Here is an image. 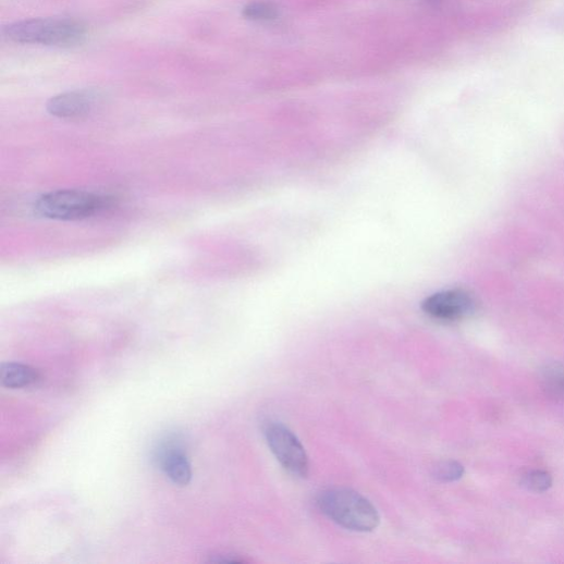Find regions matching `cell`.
Listing matches in <instances>:
<instances>
[{
    "label": "cell",
    "instance_id": "1",
    "mask_svg": "<svg viewBox=\"0 0 564 564\" xmlns=\"http://www.w3.org/2000/svg\"><path fill=\"white\" fill-rule=\"evenodd\" d=\"M3 33L15 44L70 48L86 39L87 27L71 19H34L10 24Z\"/></svg>",
    "mask_w": 564,
    "mask_h": 564
},
{
    "label": "cell",
    "instance_id": "2",
    "mask_svg": "<svg viewBox=\"0 0 564 564\" xmlns=\"http://www.w3.org/2000/svg\"><path fill=\"white\" fill-rule=\"evenodd\" d=\"M319 510L338 525L353 531L368 532L378 528V510L360 494L344 488L328 489L317 499Z\"/></svg>",
    "mask_w": 564,
    "mask_h": 564
},
{
    "label": "cell",
    "instance_id": "3",
    "mask_svg": "<svg viewBox=\"0 0 564 564\" xmlns=\"http://www.w3.org/2000/svg\"><path fill=\"white\" fill-rule=\"evenodd\" d=\"M108 199L83 191H58L44 195L36 205L37 212L47 219L78 221L99 213Z\"/></svg>",
    "mask_w": 564,
    "mask_h": 564
},
{
    "label": "cell",
    "instance_id": "4",
    "mask_svg": "<svg viewBox=\"0 0 564 564\" xmlns=\"http://www.w3.org/2000/svg\"><path fill=\"white\" fill-rule=\"evenodd\" d=\"M263 433L268 446L279 463L293 476L306 478L309 474V458L294 432L282 424L269 422Z\"/></svg>",
    "mask_w": 564,
    "mask_h": 564
},
{
    "label": "cell",
    "instance_id": "5",
    "mask_svg": "<svg viewBox=\"0 0 564 564\" xmlns=\"http://www.w3.org/2000/svg\"><path fill=\"white\" fill-rule=\"evenodd\" d=\"M155 462L164 476L177 487L189 486L193 480V468L181 440L175 434L163 438L154 452Z\"/></svg>",
    "mask_w": 564,
    "mask_h": 564
},
{
    "label": "cell",
    "instance_id": "6",
    "mask_svg": "<svg viewBox=\"0 0 564 564\" xmlns=\"http://www.w3.org/2000/svg\"><path fill=\"white\" fill-rule=\"evenodd\" d=\"M422 310L434 320L452 322L473 316L477 303L463 291H444L428 297L422 304Z\"/></svg>",
    "mask_w": 564,
    "mask_h": 564
},
{
    "label": "cell",
    "instance_id": "7",
    "mask_svg": "<svg viewBox=\"0 0 564 564\" xmlns=\"http://www.w3.org/2000/svg\"><path fill=\"white\" fill-rule=\"evenodd\" d=\"M97 103V96L88 89H75L59 94L47 103V111L58 119H79L88 115Z\"/></svg>",
    "mask_w": 564,
    "mask_h": 564
},
{
    "label": "cell",
    "instance_id": "8",
    "mask_svg": "<svg viewBox=\"0 0 564 564\" xmlns=\"http://www.w3.org/2000/svg\"><path fill=\"white\" fill-rule=\"evenodd\" d=\"M40 381V372L26 364L5 363L0 367V382L10 390H22L36 385Z\"/></svg>",
    "mask_w": 564,
    "mask_h": 564
},
{
    "label": "cell",
    "instance_id": "9",
    "mask_svg": "<svg viewBox=\"0 0 564 564\" xmlns=\"http://www.w3.org/2000/svg\"><path fill=\"white\" fill-rule=\"evenodd\" d=\"M242 14L252 22H269L279 16V9L269 0H253L244 7Z\"/></svg>",
    "mask_w": 564,
    "mask_h": 564
},
{
    "label": "cell",
    "instance_id": "10",
    "mask_svg": "<svg viewBox=\"0 0 564 564\" xmlns=\"http://www.w3.org/2000/svg\"><path fill=\"white\" fill-rule=\"evenodd\" d=\"M543 388L553 399L564 400V369L560 366L548 367L543 372Z\"/></svg>",
    "mask_w": 564,
    "mask_h": 564
},
{
    "label": "cell",
    "instance_id": "11",
    "mask_svg": "<svg viewBox=\"0 0 564 564\" xmlns=\"http://www.w3.org/2000/svg\"><path fill=\"white\" fill-rule=\"evenodd\" d=\"M552 477L542 469H534L528 473L522 481L524 488L534 493H544L552 487Z\"/></svg>",
    "mask_w": 564,
    "mask_h": 564
},
{
    "label": "cell",
    "instance_id": "12",
    "mask_svg": "<svg viewBox=\"0 0 564 564\" xmlns=\"http://www.w3.org/2000/svg\"><path fill=\"white\" fill-rule=\"evenodd\" d=\"M433 476L442 482H455L464 476V467L456 461H443L433 468Z\"/></svg>",
    "mask_w": 564,
    "mask_h": 564
}]
</instances>
